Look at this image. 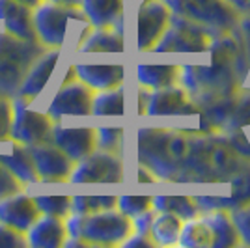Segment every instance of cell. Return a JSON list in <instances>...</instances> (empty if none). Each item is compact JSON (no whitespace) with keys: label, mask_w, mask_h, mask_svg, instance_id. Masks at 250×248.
I'll list each match as a JSON object with an SVG mask.
<instances>
[{"label":"cell","mask_w":250,"mask_h":248,"mask_svg":"<svg viewBox=\"0 0 250 248\" xmlns=\"http://www.w3.org/2000/svg\"><path fill=\"white\" fill-rule=\"evenodd\" d=\"M181 65L174 63H138L136 65V84L147 90H161L172 84H179Z\"/></svg>","instance_id":"cb8c5ba5"},{"label":"cell","mask_w":250,"mask_h":248,"mask_svg":"<svg viewBox=\"0 0 250 248\" xmlns=\"http://www.w3.org/2000/svg\"><path fill=\"white\" fill-rule=\"evenodd\" d=\"M11 118H13V110H11V99L0 95V142L6 140L10 136Z\"/></svg>","instance_id":"74e56055"},{"label":"cell","mask_w":250,"mask_h":248,"mask_svg":"<svg viewBox=\"0 0 250 248\" xmlns=\"http://www.w3.org/2000/svg\"><path fill=\"white\" fill-rule=\"evenodd\" d=\"M172 15L208 30L213 38L229 34L241 21L239 11L228 0H165Z\"/></svg>","instance_id":"5b68a950"},{"label":"cell","mask_w":250,"mask_h":248,"mask_svg":"<svg viewBox=\"0 0 250 248\" xmlns=\"http://www.w3.org/2000/svg\"><path fill=\"white\" fill-rule=\"evenodd\" d=\"M94 90L81 83L79 79L62 83L54 92L52 99L47 104V110L52 122H62L63 118H86L92 116Z\"/></svg>","instance_id":"9c48e42d"},{"label":"cell","mask_w":250,"mask_h":248,"mask_svg":"<svg viewBox=\"0 0 250 248\" xmlns=\"http://www.w3.org/2000/svg\"><path fill=\"white\" fill-rule=\"evenodd\" d=\"M153 209L176 213L183 220L200 215V207L194 196H153Z\"/></svg>","instance_id":"f1b7e54d"},{"label":"cell","mask_w":250,"mask_h":248,"mask_svg":"<svg viewBox=\"0 0 250 248\" xmlns=\"http://www.w3.org/2000/svg\"><path fill=\"white\" fill-rule=\"evenodd\" d=\"M153 217H155V209H149V211H144V213L133 217V229H135V233L149 235V227H151Z\"/></svg>","instance_id":"f35d334b"},{"label":"cell","mask_w":250,"mask_h":248,"mask_svg":"<svg viewBox=\"0 0 250 248\" xmlns=\"http://www.w3.org/2000/svg\"><path fill=\"white\" fill-rule=\"evenodd\" d=\"M192 127L144 125L136 129V161L149 168L159 181L177 183L190 153Z\"/></svg>","instance_id":"7a4b0ae2"},{"label":"cell","mask_w":250,"mask_h":248,"mask_svg":"<svg viewBox=\"0 0 250 248\" xmlns=\"http://www.w3.org/2000/svg\"><path fill=\"white\" fill-rule=\"evenodd\" d=\"M183 218L177 217L176 213L168 211H155V217L149 227V237L153 239L157 247H174L183 227Z\"/></svg>","instance_id":"484cf974"},{"label":"cell","mask_w":250,"mask_h":248,"mask_svg":"<svg viewBox=\"0 0 250 248\" xmlns=\"http://www.w3.org/2000/svg\"><path fill=\"white\" fill-rule=\"evenodd\" d=\"M209 226L213 229V248H235L241 245L239 231L228 209H209L202 211Z\"/></svg>","instance_id":"7402d4cb"},{"label":"cell","mask_w":250,"mask_h":248,"mask_svg":"<svg viewBox=\"0 0 250 248\" xmlns=\"http://www.w3.org/2000/svg\"><path fill=\"white\" fill-rule=\"evenodd\" d=\"M54 4H63V6H81V0H47Z\"/></svg>","instance_id":"ee69618b"},{"label":"cell","mask_w":250,"mask_h":248,"mask_svg":"<svg viewBox=\"0 0 250 248\" xmlns=\"http://www.w3.org/2000/svg\"><path fill=\"white\" fill-rule=\"evenodd\" d=\"M208 52L209 63L181 65L179 71V84L200 108L239 92L250 73L237 28L213 38Z\"/></svg>","instance_id":"6da1fadb"},{"label":"cell","mask_w":250,"mask_h":248,"mask_svg":"<svg viewBox=\"0 0 250 248\" xmlns=\"http://www.w3.org/2000/svg\"><path fill=\"white\" fill-rule=\"evenodd\" d=\"M135 177L138 183H157V181H159L155 177V174H153L149 168H146V166H142V165H138Z\"/></svg>","instance_id":"b9f144b4"},{"label":"cell","mask_w":250,"mask_h":248,"mask_svg":"<svg viewBox=\"0 0 250 248\" xmlns=\"http://www.w3.org/2000/svg\"><path fill=\"white\" fill-rule=\"evenodd\" d=\"M118 204V196H71V213L90 215L95 211L112 209Z\"/></svg>","instance_id":"1f68e13d"},{"label":"cell","mask_w":250,"mask_h":248,"mask_svg":"<svg viewBox=\"0 0 250 248\" xmlns=\"http://www.w3.org/2000/svg\"><path fill=\"white\" fill-rule=\"evenodd\" d=\"M124 179V157L112 151L95 149L75 163L69 183H122Z\"/></svg>","instance_id":"ba28073f"},{"label":"cell","mask_w":250,"mask_h":248,"mask_svg":"<svg viewBox=\"0 0 250 248\" xmlns=\"http://www.w3.org/2000/svg\"><path fill=\"white\" fill-rule=\"evenodd\" d=\"M229 196H194L196 204L202 211L209 209H239L250 206V159H243L239 166L229 174Z\"/></svg>","instance_id":"5bb4252c"},{"label":"cell","mask_w":250,"mask_h":248,"mask_svg":"<svg viewBox=\"0 0 250 248\" xmlns=\"http://www.w3.org/2000/svg\"><path fill=\"white\" fill-rule=\"evenodd\" d=\"M0 248H28L24 233L0 222Z\"/></svg>","instance_id":"d590c367"},{"label":"cell","mask_w":250,"mask_h":248,"mask_svg":"<svg viewBox=\"0 0 250 248\" xmlns=\"http://www.w3.org/2000/svg\"><path fill=\"white\" fill-rule=\"evenodd\" d=\"M125 112V90L116 86L110 90H99L94 93L92 116H124Z\"/></svg>","instance_id":"83f0119b"},{"label":"cell","mask_w":250,"mask_h":248,"mask_svg":"<svg viewBox=\"0 0 250 248\" xmlns=\"http://www.w3.org/2000/svg\"><path fill=\"white\" fill-rule=\"evenodd\" d=\"M250 127V90H247L245 86L237 93V99L233 104V110L229 114V118L226 120L224 127L220 129V135H226L231 131H237V129H247Z\"/></svg>","instance_id":"f546056e"},{"label":"cell","mask_w":250,"mask_h":248,"mask_svg":"<svg viewBox=\"0 0 250 248\" xmlns=\"http://www.w3.org/2000/svg\"><path fill=\"white\" fill-rule=\"evenodd\" d=\"M42 215L65 218L71 213V196H34Z\"/></svg>","instance_id":"d6a6232c"},{"label":"cell","mask_w":250,"mask_h":248,"mask_svg":"<svg viewBox=\"0 0 250 248\" xmlns=\"http://www.w3.org/2000/svg\"><path fill=\"white\" fill-rule=\"evenodd\" d=\"M202 108L190 99L181 84H172L161 90H151L146 116L151 118H198Z\"/></svg>","instance_id":"7c38bea8"},{"label":"cell","mask_w":250,"mask_h":248,"mask_svg":"<svg viewBox=\"0 0 250 248\" xmlns=\"http://www.w3.org/2000/svg\"><path fill=\"white\" fill-rule=\"evenodd\" d=\"M97 135V149L112 151V153H124V138L125 131L122 125H101L95 127Z\"/></svg>","instance_id":"4dcf8cb0"},{"label":"cell","mask_w":250,"mask_h":248,"mask_svg":"<svg viewBox=\"0 0 250 248\" xmlns=\"http://www.w3.org/2000/svg\"><path fill=\"white\" fill-rule=\"evenodd\" d=\"M40 183H67L75 163L63 153L58 145L49 142L28 145Z\"/></svg>","instance_id":"4fadbf2b"},{"label":"cell","mask_w":250,"mask_h":248,"mask_svg":"<svg viewBox=\"0 0 250 248\" xmlns=\"http://www.w3.org/2000/svg\"><path fill=\"white\" fill-rule=\"evenodd\" d=\"M241 15H250V0H228Z\"/></svg>","instance_id":"7bdbcfd3"},{"label":"cell","mask_w":250,"mask_h":248,"mask_svg":"<svg viewBox=\"0 0 250 248\" xmlns=\"http://www.w3.org/2000/svg\"><path fill=\"white\" fill-rule=\"evenodd\" d=\"M24 237L28 248H62L67 239L65 220L52 215H40Z\"/></svg>","instance_id":"44dd1931"},{"label":"cell","mask_w":250,"mask_h":248,"mask_svg":"<svg viewBox=\"0 0 250 248\" xmlns=\"http://www.w3.org/2000/svg\"><path fill=\"white\" fill-rule=\"evenodd\" d=\"M149 93H151V90H147L144 86H138V90H136V114L138 116H146Z\"/></svg>","instance_id":"60d3db41"},{"label":"cell","mask_w":250,"mask_h":248,"mask_svg":"<svg viewBox=\"0 0 250 248\" xmlns=\"http://www.w3.org/2000/svg\"><path fill=\"white\" fill-rule=\"evenodd\" d=\"M17 2H22V4H26V6H30V8H36L38 4H42L43 0H17Z\"/></svg>","instance_id":"f6af8a7d"},{"label":"cell","mask_w":250,"mask_h":248,"mask_svg":"<svg viewBox=\"0 0 250 248\" xmlns=\"http://www.w3.org/2000/svg\"><path fill=\"white\" fill-rule=\"evenodd\" d=\"M229 213H231V218H233L235 227H237V231H239L241 245L250 247V206L233 209V211H229Z\"/></svg>","instance_id":"e575fe53"},{"label":"cell","mask_w":250,"mask_h":248,"mask_svg":"<svg viewBox=\"0 0 250 248\" xmlns=\"http://www.w3.org/2000/svg\"><path fill=\"white\" fill-rule=\"evenodd\" d=\"M51 142L58 145L73 163L97 149V135L92 125H63L62 122H54Z\"/></svg>","instance_id":"9a60e30c"},{"label":"cell","mask_w":250,"mask_h":248,"mask_svg":"<svg viewBox=\"0 0 250 248\" xmlns=\"http://www.w3.org/2000/svg\"><path fill=\"white\" fill-rule=\"evenodd\" d=\"M213 229L206 217L200 213L183 222L177 245L185 248H213Z\"/></svg>","instance_id":"4316f807"},{"label":"cell","mask_w":250,"mask_h":248,"mask_svg":"<svg viewBox=\"0 0 250 248\" xmlns=\"http://www.w3.org/2000/svg\"><path fill=\"white\" fill-rule=\"evenodd\" d=\"M0 24L2 30L21 38L38 40L34 28V8L17 0H0Z\"/></svg>","instance_id":"ffe728a7"},{"label":"cell","mask_w":250,"mask_h":248,"mask_svg":"<svg viewBox=\"0 0 250 248\" xmlns=\"http://www.w3.org/2000/svg\"><path fill=\"white\" fill-rule=\"evenodd\" d=\"M136 2H140V4H146V2H151V0H136Z\"/></svg>","instance_id":"bcb514c9"},{"label":"cell","mask_w":250,"mask_h":248,"mask_svg":"<svg viewBox=\"0 0 250 248\" xmlns=\"http://www.w3.org/2000/svg\"><path fill=\"white\" fill-rule=\"evenodd\" d=\"M22 186L24 185H22L21 181L13 176L6 166L0 163V200L6 196H10V194H15V192H19V190H22Z\"/></svg>","instance_id":"8d00e7d4"},{"label":"cell","mask_w":250,"mask_h":248,"mask_svg":"<svg viewBox=\"0 0 250 248\" xmlns=\"http://www.w3.org/2000/svg\"><path fill=\"white\" fill-rule=\"evenodd\" d=\"M211 41L213 36L208 30L172 15L168 28L151 52H208Z\"/></svg>","instance_id":"30bf717a"},{"label":"cell","mask_w":250,"mask_h":248,"mask_svg":"<svg viewBox=\"0 0 250 248\" xmlns=\"http://www.w3.org/2000/svg\"><path fill=\"white\" fill-rule=\"evenodd\" d=\"M0 163L10 170L13 176L21 181L22 185L40 183V176L36 172V166L28 151V145L6 138L0 142Z\"/></svg>","instance_id":"ac0fdd59"},{"label":"cell","mask_w":250,"mask_h":248,"mask_svg":"<svg viewBox=\"0 0 250 248\" xmlns=\"http://www.w3.org/2000/svg\"><path fill=\"white\" fill-rule=\"evenodd\" d=\"M60 54H62V49H47L43 52L42 56L30 65V69L26 71L17 95L36 101L51 81L52 73L56 69V63L60 60Z\"/></svg>","instance_id":"e0dca14e"},{"label":"cell","mask_w":250,"mask_h":248,"mask_svg":"<svg viewBox=\"0 0 250 248\" xmlns=\"http://www.w3.org/2000/svg\"><path fill=\"white\" fill-rule=\"evenodd\" d=\"M71 21L88 22L81 6H63L43 0L34 8L36 38L45 49H62Z\"/></svg>","instance_id":"8992f818"},{"label":"cell","mask_w":250,"mask_h":248,"mask_svg":"<svg viewBox=\"0 0 250 248\" xmlns=\"http://www.w3.org/2000/svg\"><path fill=\"white\" fill-rule=\"evenodd\" d=\"M77 52L83 54H94V52H114L122 54L125 51L124 34L118 32L114 26H106V28H94L86 34L83 41L75 47Z\"/></svg>","instance_id":"603a6c76"},{"label":"cell","mask_w":250,"mask_h":248,"mask_svg":"<svg viewBox=\"0 0 250 248\" xmlns=\"http://www.w3.org/2000/svg\"><path fill=\"white\" fill-rule=\"evenodd\" d=\"M170 8L165 0H151L140 4L136 11V49L151 52L170 24Z\"/></svg>","instance_id":"8fae6325"},{"label":"cell","mask_w":250,"mask_h":248,"mask_svg":"<svg viewBox=\"0 0 250 248\" xmlns=\"http://www.w3.org/2000/svg\"><path fill=\"white\" fill-rule=\"evenodd\" d=\"M11 118L10 136L11 140L21 142L24 145L49 142L52 135V122L47 112H42L34 106V101L15 95L11 99Z\"/></svg>","instance_id":"52a82bcc"},{"label":"cell","mask_w":250,"mask_h":248,"mask_svg":"<svg viewBox=\"0 0 250 248\" xmlns=\"http://www.w3.org/2000/svg\"><path fill=\"white\" fill-rule=\"evenodd\" d=\"M124 248H138V247H146V248H151V247H157L155 243H153V239L149 237V235H144V233H131L129 237L124 241Z\"/></svg>","instance_id":"ab89813d"},{"label":"cell","mask_w":250,"mask_h":248,"mask_svg":"<svg viewBox=\"0 0 250 248\" xmlns=\"http://www.w3.org/2000/svg\"><path fill=\"white\" fill-rule=\"evenodd\" d=\"M65 229L69 239H81L88 247H122L133 229V218L122 213L118 207L95 211L90 215L69 213Z\"/></svg>","instance_id":"3957f363"},{"label":"cell","mask_w":250,"mask_h":248,"mask_svg":"<svg viewBox=\"0 0 250 248\" xmlns=\"http://www.w3.org/2000/svg\"><path fill=\"white\" fill-rule=\"evenodd\" d=\"M116 207L127 217H136L144 211L153 209V196H118Z\"/></svg>","instance_id":"836d02e7"},{"label":"cell","mask_w":250,"mask_h":248,"mask_svg":"<svg viewBox=\"0 0 250 248\" xmlns=\"http://www.w3.org/2000/svg\"><path fill=\"white\" fill-rule=\"evenodd\" d=\"M77 79L94 92L124 86L125 67L122 63H73Z\"/></svg>","instance_id":"d6986e66"},{"label":"cell","mask_w":250,"mask_h":248,"mask_svg":"<svg viewBox=\"0 0 250 248\" xmlns=\"http://www.w3.org/2000/svg\"><path fill=\"white\" fill-rule=\"evenodd\" d=\"M45 51L38 40H21L0 30V95L13 99L26 71Z\"/></svg>","instance_id":"277c9868"},{"label":"cell","mask_w":250,"mask_h":248,"mask_svg":"<svg viewBox=\"0 0 250 248\" xmlns=\"http://www.w3.org/2000/svg\"><path fill=\"white\" fill-rule=\"evenodd\" d=\"M81 10L94 28H106L124 19V0H81Z\"/></svg>","instance_id":"d4e9b609"},{"label":"cell","mask_w":250,"mask_h":248,"mask_svg":"<svg viewBox=\"0 0 250 248\" xmlns=\"http://www.w3.org/2000/svg\"><path fill=\"white\" fill-rule=\"evenodd\" d=\"M40 215L42 213L36 206L34 196L22 190L0 200V222L21 233H26Z\"/></svg>","instance_id":"2e32d148"}]
</instances>
